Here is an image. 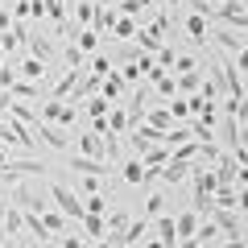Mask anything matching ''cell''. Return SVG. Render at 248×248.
I'll use <instances>...</instances> for the list:
<instances>
[{"label": "cell", "instance_id": "obj_1", "mask_svg": "<svg viewBox=\"0 0 248 248\" xmlns=\"http://www.w3.org/2000/svg\"><path fill=\"white\" fill-rule=\"evenodd\" d=\"M46 195H50V203L58 207V211L66 215L71 223H75V219L83 215V195H75V190H71L66 182H58V178H50V182H46Z\"/></svg>", "mask_w": 248, "mask_h": 248}, {"label": "cell", "instance_id": "obj_2", "mask_svg": "<svg viewBox=\"0 0 248 248\" xmlns=\"http://www.w3.org/2000/svg\"><path fill=\"white\" fill-rule=\"evenodd\" d=\"M211 25H228V29H248V0H223L211 9Z\"/></svg>", "mask_w": 248, "mask_h": 248}, {"label": "cell", "instance_id": "obj_3", "mask_svg": "<svg viewBox=\"0 0 248 248\" xmlns=\"http://www.w3.org/2000/svg\"><path fill=\"white\" fill-rule=\"evenodd\" d=\"M42 120L62 124V128H75V120H79V104H71V99H42Z\"/></svg>", "mask_w": 248, "mask_h": 248}, {"label": "cell", "instance_id": "obj_4", "mask_svg": "<svg viewBox=\"0 0 248 248\" xmlns=\"http://www.w3.org/2000/svg\"><path fill=\"white\" fill-rule=\"evenodd\" d=\"M33 137H37L42 145H50V149H58V153L71 149V137L62 133V128H54L50 120H37V124H33Z\"/></svg>", "mask_w": 248, "mask_h": 248}, {"label": "cell", "instance_id": "obj_5", "mask_svg": "<svg viewBox=\"0 0 248 248\" xmlns=\"http://www.w3.org/2000/svg\"><path fill=\"white\" fill-rule=\"evenodd\" d=\"M186 174H190V161H186V157H170L166 166L157 170V182H161V186H166V190H170V186L186 182Z\"/></svg>", "mask_w": 248, "mask_h": 248}, {"label": "cell", "instance_id": "obj_6", "mask_svg": "<svg viewBox=\"0 0 248 248\" xmlns=\"http://www.w3.org/2000/svg\"><path fill=\"white\" fill-rule=\"evenodd\" d=\"M17 75H21V79H29V83H50V62L25 54V58L17 62Z\"/></svg>", "mask_w": 248, "mask_h": 248}, {"label": "cell", "instance_id": "obj_7", "mask_svg": "<svg viewBox=\"0 0 248 248\" xmlns=\"http://www.w3.org/2000/svg\"><path fill=\"white\" fill-rule=\"evenodd\" d=\"M66 170H75V174H112V161H99V157H75V153H66Z\"/></svg>", "mask_w": 248, "mask_h": 248}, {"label": "cell", "instance_id": "obj_8", "mask_svg": "<svg viewBox=\"0 0 248 248\" xmlns=\"http://www.w3.org/2000/svg\"><path fill=\"white\" fill-rule=\"evenodd\" d=\"M29 54H33V58H42V62H54V54H58V42H54V37H46V33H42V25H37L33 33H29Z\"/></svg>", "mask_w": 248, "mask_h": 248}, {"label": "cell", "instance_id": "obj_9", "mask_svg": "<svg viewBox=\"0 0 248 248\" xmlns=\"http://www.w3.org/2000/svg\"><path fill=\"white\" fill-rule=\"evenodd\" d=\"M37 219H42V228L50 232L54 240H58V236H66V232H71V219H66V215H62L58 207H46V211H37Z\"/></svg>", "mask_w": 248, "mask_h": 248}, {"label": "cell", "instance_id": "obj_10", "mask_svg": "<svg viewBox=\"0 0 248 248\" xmlns=\"http://www.w3.org/2000/svg\"><path fill=\"white\" fill-rule=\"evenodd\" d=\"M128 223H133V211L128 207H108V215H104V228H108V236H124L128 232Z\"/></svg>", "mask_w": 248, "mask_h": 248}, {"label": "cell", "instance_id": "obj_11", "mask_svg": "<svg viewBox=\"0 0 248 248\" xmlns=\"http://www.w3.org/2000/svg\"><path fill=\"white\" fill-rule=\"evenodd\" d=\"M211 37L219 42V50L228 54V58H236V50L248 42V37H240V29H228V25H215V29H211Z\"/></svg>", "mask_w": 248, "mask_h": 248}, {"label": "cell", "instance_id": "obj_12", "mask_svg": "<svg viewBox=\"0 0 248 248\" xmlns=\"http://www.w3.org/2000/svg\"><path fill=\"white\" fill-rule=\"evenodd\" d=\"M182 29H186V37H190V42H195L199 50H203V46H207V33H211V21H207L203 13H190Z\"/></svg>", "mask_w": 248, "mask_h": 248}, {"label": "cell", "instance_id": "obj_13", "mask_svg": "<svg viewBox=\"0 0 248 248\" xmlns=\"http://www.w3.org/2000/svg\"><path fill=\"white\" fill-rule=\"evenodd\" d=\"M4 236H25V211H21L17 203H9V199H4Z\"/></svg>", "mask_w": 248, "mask_h": 248}, {"label": "cell", "instance_id": "obj_14", "mask_svg": "<svg viewBox=\"0 0 248 248\" xmlns=\"http://www.w3.org/2000/svg\"><path fill=\"white\" fill-rule=\"evenodd\" d=\"M124 91H128V83H124L116 71H108V75H104V83H99V95H104L108 104H120V99H124Z\"/></svg>", "mask_w": 248, "mask_h": 248}, {"label": "cell", "instance_id": "obj_15", "mask_svg": "<svg viewBox=\"0 0 248 248\" xmlns=\"http://www.w3.org/2000/svg\"><path fill=\"white\" fill-rule=\"evenodd\" d=\"M166 207H170V190H166V186H153L149 199H145V211H141V215H145V219H157Z\"/></svg>", "mask_w": 248, "mask_h": 248}, {"label": "cell", "instance_id": "obj_16", "mask_svg": "<svg viewBox=\"0 0 248 248\" xmlns=\"http://www.w3.org/2000/svg\"><path fill=\"white\" fill-rule=\"evenodd\" d=\"M9 95L21 99V104H37V99H42V83H29V79H21V75H17V83L9 87Z\"/></svg>", "mask_w": 248, "mask_h": 248}, {"label": "cell", "instance_id": "obj_17", "mask_svg": "<svg viewBox=\"0 0 248 248\" xmlns=\"http://www.w3.org/2000/svg\"><path fill=\"white\" fill-rule=\"evenodd\" d=\"M223 232H219V223L211 219V215H203L199 219V228H195V244H203V248H215V240H219Z\"/></svg>", "mask_w": 248, "mask_h": 248}, {"label": "cell", "instance_id": "obj_18", "mask_svg": "<svg viewBox=\"0 0 248 248\" xmlns=\"http://www.w3.org/2000/svg\"><path fill=\"white\" fill-rule=\"evenodd\" d=\"M211 219L219 223V232H223V236H240V215L232 211V207H215V211H211Z\"/></svg>", "mask_w": 248, "mask_h": 248}, {"label": "cell", "instance_id": "obj_19", "mask_svg": "<svg viewBox=\"0 0 248 248\" xmlns=\"http://www.w3.org/2000/svg\"><path fill=\"white\" fill-rule=\"evenodd\" d=\"M199 219H203L199 211H182V215H174V232H178V240H195Z\"/></svg>", "mask_w": 248, "mask_h": 248}, {"label": "cell", "instance_id": "obj_20", "mask_svg": "<svg viewBox=\"0 0 248 248\" xmlns=\"http://www.w3.org/2000/svg\"><path fill=\"white\" fill-rule=\"evenodd\" d=\"M79 153H83V157H99V161H108V157H104V137H99L95 128L79 137Z\"/></svg>", "mask_w": 248, "mask_h": 248}, {"label": "cell", "instance_id": "obj_21", "mask_svg": "<svg viewBox=\"0 0 248 248\" xmlns=\"http://www.w3.org/2000/svg\"><path fill=\"white\" fill-rule=\"evenodd\" d=\"M137 29H141V25H137V17H124V13H116V21H112V29H108V33H116L120 42H133Z\"/></svg>", "mask_w": 248, "mask_h": 248}, {"label": "cell", "instance_id": "obj_22", "mask_svg": "<svg viewBox=\"0 0 248 248\" xmlns=\"http://www.w3.org/2000/svg\"><path fill=\"white\" fill-rule=\"evenodd\" d=\"M75 228H83L91 240H104V236H108V228H104V215H87V211H83L79 219H75Z\"/></svg>", "mask_w": 248, "mask_h": 248}, {"label": "cell", "instance_id": "obj_23", "mask_svg": "<svg viewBox=\"0 0 248 248\" xmlns=\"http://www.w3.org/2000/svg\"><path fill=\"white\" fill-rule=\"evenodd\" d=\"M108 207H112V195H104V190L83 195V211H87V215H108Z\"/></svg>", "mask_w": 248, "mask_h": 248}, {"label": "cell", "instance_id": "obj_24", "mask_svg": "<svg viewBox=\"0 0 248 248\" xmlns=\"http://www.w3.org/2000/svg\"><path fill=\"white\" fill-rule=\"evenodd\" d=\"M99 37H104V33H95V29H91V25L75 29V46H79L83 54H95V50H99Z\"/></svg>", "mask_w": 248, "mask_h": 248}, {"label": "cell", "instance_id": "obj_25", "mask_svg": "<svg viewBox=\"0 0 248 248\" xmlns=\"http://www.w3.org/2000/svg\"><path fill=\"white\" fill-rule=\"evenodd\" d=\"M149 232H157L161 240H170V244H178V232H174V215H166V211H161L157 219H149Z\"/></svg>", "mask_w": 248, "mask_h": 248}, {"label": "cell", "instance_id": "obj_26", "mask_svg": "<svg viewBox=\"0 0 248 248\" xmlns=\"http://www.w3.org/2000/svg\"><path fill=\"white\" fill-rule=\"evenodd\" d=\"M145 124H153V128H161L166 133L170 124H174V116H170V108H145V116H141Z\"/></svg>", "mask_w": 248, "mask_h": 248}, {"label": "cell", "instance_id": "obj_27", "mask_svg": "<svg viewBox=\"0 0 248 248\" xmlns=\"http://www.w3.org/2000/svg\"><path fill=\"white\" fill-rule=\"evenodd\" d=\"M178 83V91H182V95H195L199 87H203V66H199V71H190V75H182V79H174Z\"/></svg>", "mask_w": 248, "mask_h": 248}, {"label": "cell", "instance_id": "obj_28", "mask_svg": "<svg viewBox=\"0 0 248 248\" xmlns=\"http://www.w3.org/2000/svg\"><path fill=\"white\" fill-rule=\"evenodd\" d=\"M79 108H83V112L91 116V120H95V116H104V112H108V99H104V95H99V91H95V95H87V99H83Z\"/></svg>", "mask_w": 248, "mask_h": 248}, {"label": "cell", "instance_id": "obj_29", "mask_svg": "<svg viewBox=\"0 0 248 248\" xmlns=\"http://www.w3.org/2000/svg\"><path fill=\"white\" fill-rule=\"evenodd\" d=\"M199 66H203V62H199L195 54H174V71L178 75H190V71H199Z\"/></svg>", "mask_w": 248, "mask_h": 248}, {"label": "cell", "instance_id": "obj_30", "mask_svg": "<svg viewBox=\"0 0 248 248\" xmlns=\"http://www.w3.org/2000/svg\"><path fill=\"white\" fill-rule=\"evenodd\" d=\"M170 116H174V120H190V104H186V99H178V95H170Z\"/></svg>", "mask_w": 248, "mask_h": 248}, {"label": "cell", "instance_id": "obj_31", "mask_svg": "<svg viewBox=\"0 0 248 248\" xmlns=\"http://www.w3.org/2000/svg\"><path fill=\"white\" fill-rule=\"evenodd\" d=\"M54 248H87V244H83V236H79V232H66V236H58V240H54Z\"/></svg>", "mask_w": 248, "mask_h": 248}, {"label": "cell", "instance_id": "obj_32", "mask_svg": "<svg viewBox=\"0 0 248 248\" xmlns=\"http://www.w3.org/2000/svg\"><path fill=\"white\" fill-rule=\"evenodd\" d=\"M87 71H95V75H108V71H112V58H104V54H91Z\"/></svg>", "mask_w": 248, "mask_h": 248}, {"label": "cell", "instance_id": "obj_33", "mask_svg": "<svg viewBox=\"0 0 248 248\" xmlns=\"http://www.w3.org/2000/svg\"><path fill=\"white\" fill-rule=\"evenodd\" d=\"M236 211L248 215V186H236Z\"/></svg>", "mask_w": 248, "mask_h": 248}, {"label": "cell", "instance_id": "obj_34", "mask_svg": "<svg viewBox=\"0 0 248 248\" xmlns=\"http://www.w3.org/2000/svg\"><path fill=\"white\" fill-rule=\"evenodd\" d=\"M141 248H174V244H170V240H161V236H157V240H141Z\"/></svg>", "mask_w": 248, "mask_h": 248}, {"label": "cell", "instance_id": "obj_35", "mask_svg": "<svg viewBox=\"0 0 248 248\" xmlns=\"http://www.w3.org/2000/svg\"><path fill=\"white\" fill-rule=\"evenodd\" d=\"M9 29H13V13L0 9V33H9Z\"/></svg>", "mask_w": 248, "mask_h": 248}, {"label": "cell", "instance_id": "obj_36", "mask_svg": "<svg viewBox=\"0 0 248 248\" xmlns=\"http://www.w3.org/2000/svg\"><path fill=\"white\" fill-rule=\"evenodd\" d=\"M215 248H244V236H228V244H215Z\"/></svg>", "mask_w": 248, "mask_h": 248}, {"label": "cell", "instance_id": "obj_37", "mask_svg": "<svg viewBox=\"0 0 248 248\" xmlns=\"http://www.w3.org/2000/svg\"><path fill=\"white\" fill-rule=\"evenodd\" d=\"M9 157H13V153H9V149H4V145H0V170L9 166Z\"/></svg>", "mask_w": 248, "mask_h": 248}, {"label": "cell", "instance_id": "obj_38", "mask_svg": "<svg viewBox=\"0 0 248 248\" xmlns=\"http://www.w3.org/2000/svg\"><path fill=\"white\" fill-rule=\"evenodd\" d=\"M211 4H223V0H211Z\"/></svg>", "mask_w": 248, "mask_h": 248}, {"label": "cell", "instance_id": "obj_39", "mask_svg": "<svg viewBox=\"0 0 248 248\" xmlns=\"http://www.w3.org/2000/svg\"><path fill=\"white\" fill-rule=\"evenodd\" d=\"M166 4H178V0H166Z\"/></svg>", "mask_w": 248, "mask_h": 248}, {"label": "cell", "instance_id": "obj_40", "mask_svg": "<svg viewBox=\"0 0 248 248\" xmlns=\"http://www.w3.org/2000/svg\"><path fill=\"white\" fill-rule=\"evenodd\" d=\"M0 4H4V0H0Z\"/></svg>", "mask_w": 248, "mask_h": 248}]
</instances>
